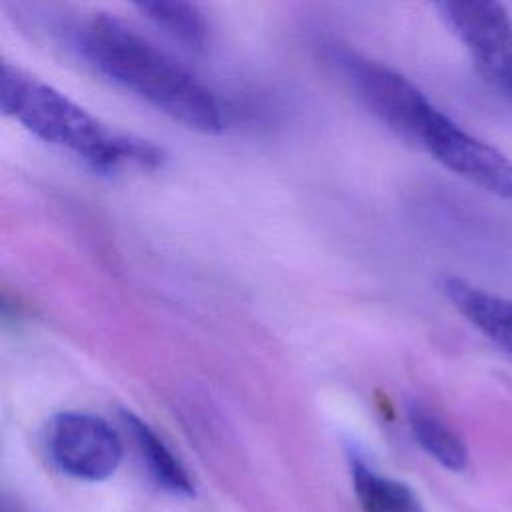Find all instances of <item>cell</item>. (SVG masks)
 <instances>
[{
  "label": "cell",
  "mask_w": 512,
  "mask_h": 512,
  "mask_svg": "<svg viewBox=\"0 0 512 512\" xmlns=\"http://www.w3.org/2000/svg\"><path fill=\"white\" fill-rule=\"evenodd\" d=\"M320 54L346 90L390 132L462 180L512 200V158L464 130L412 80L338 40L322 42Z\"/></svg>",
  "instance_id": "cell-1"
},
{
  "label": "cell",
  "mask_w": 512,
  "mask_h": 512,
  "mask_svg": "<svg viewBox=\"0 0 512 512\" xmlns=\"http://www.w3.org/2000/svg\"><path fill=\"white\" fill-rule=\"evenodd\" d=\"M74 46L94 72L188 130L220 134L230 124L226 102L198 74L126 22L96 14Z\"/></svg>",
  "instance_id": "cell-2"
},
{
  "label": "cell",
  "mask_w": 512,
  "mask_h": 512,
  "mask_svg": "<svg viewBox=\"0 0 512 512\" xmlns=\"http://www.w3.org/2000/svg\"><path fill=\"white\" fill-rule=\"evenodd\" d=\"M0 108L40 142L102 174L156 170L164 162V150L154 142L114 130L54 86L10 62L2 64Z\"/></svg>",
  "instance_id": "cell-3"
},
{
  "label": "cell",
  "mask_w": 512,
  "mask_h": 512,
  "mask_svg": "<svg viewBox=\"0 0 512 512\" xmlns=\"http://www.w3.org/2000/svg\"><path fill=\"white\" fill-rule=\"evenodd\" d=\"M46 452L62 474L102 482L118 470L124 448L118 432L100 416L62 412L48 424Z\"/></svg>",
  "instance_id": "cell-4"
},
{
  "label": "cell",
  "mask_w": 512,
  "mask_h": 512,
  "mask_svg": "<svg viewBox=\"0 0 512 512\" xmlns=\"http://www.w3.org/2000/svg\"><path fill=\"white\" fill-rule=\"evenodd\" d=\"M470 52L478 72L512 54V20L500 0H428Z\"/></svg>",
  "instance_id": "cell-5"
},
{
  "label": "cell",
  "mask_w": 512,
  "mask_h": 512,
  "mask_svg": "<svg viewBox=\"0 0 512 512\" xmlns=\"http://www.w3.org/2000/svg\"><path fill=\"white\" fill-rule=\"evenodd\" d=\"M444 294L452 306L486 338L512 356V300L462 278H446Z\"/></svg>",
  "instance_id": "cell-6"
},
{
  "label": "cell",
  "mask_w": 512,
  "mask_h": 512,
  "mask_svg": "<svg viewBox=\"0 0 512 512\" xmlns=\"http://www.w3.org/2000/svg\"><path fill=\"white\" fill-rule=\"evenodd\" d=\"M122 422L152 480L162 490L174 496H184V498L192 496L194 482L188 470L176 458V454L166 446V442L156 434V430L132 412H122Z\"/></svg>",
  "instance_id": "cell-7"
},
{
  "label": "cell",
  "mask_w": 512,
  "mask_h": 512,
  "mask_svg": "<svg viewBox=\"0 0 512 512\" xmlns=\"http://www.w3.org/2000/svg\"><path fill=\"white\" fill-rule=\"evenodd\" d=\"M408 426L418 446L450 472H462L468 468V448L456 430L432 408L422 402H410Z\"/></svg>",
  "instance_id": "cell-8"
},
{
  "label": "cell",
  "mask_w": 512,
  "mask_h": 512,
  "mask_svg": "<svg viewBox=\"0 0 512 512\" xmlns=\"http://www.w3.org/2000/svg\"><path fill=\"white\" fill-rule=\"evenodd\" d=\"M356 500L364 512H426L420 496L402 480L378 474L366 462L350 464Z\"/></svg>",
  "instance_id": "cell-9"
},
{
  "label": "cell",
  "mask_w": 512,
  "mask_h": 512,
  "mask_svg": "<svg viewBox=\"0 0 512 512\" xmlns=\"http://www.w3.org/2000/svg\"><path fill=\"white\" fill-rule=\"evenodd\" d=\"M180 44L200 50L208 40V22L196 0H126Z\"/></svg>",
  "instance_id": "cell-10"
}]
</instances>
